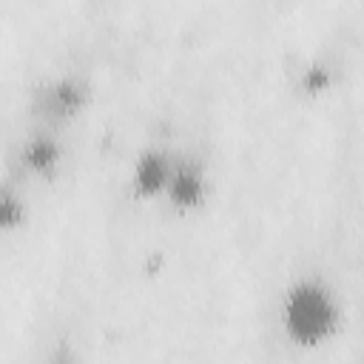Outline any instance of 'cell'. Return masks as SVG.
<instances>
[{
    "mask_svg": "<svg viewBox=\"0 0 364 364\" xmlns=\"http://www.w3.org/2000/svg\"><path fill=\"white\" fill-rule=\"evenodd\" d=\"M279 321L290 344L316 350L341 330V301L327 279L307 273L287 284Z\"/></svg>",
    "mask_w": 364,
    "mask_h": 364,
    "instance_id": "1",
    "label": "cell"
},
{
    "mask_svg": "<svg viewBox=\"0 0 364 364\" xmlns=\"http://www.w3.org/2000/svg\"><path fill=\"white\" fill-rule=\"evenodd\" d=\"M85 102H88V85L74 74L54 77L34 94V111L48 122L71 119L77 111L85 108Z\"/></svg>",
    "mask_w": 364,
    "mask_h": 364,
    "instance_id": "2",
    "label": "cell"
},
{
    "mask_svg": "<svg viewBox=\"0 0 364 364\" xmlns=\"http://www.w3.org/2000/svg\"><path fill=\"white\" fill-rule=\"evenodd\" d=\"M179 154H171L162 145H148L136 154L134 159V171H131V191L139 199H154V196H165L171 173L176 168Z\"/></svg>",
    "mask_w": 364,
    "mask_h": 364,
    "instance_id": "3",
    "label": "cell"
},
{
    "mask_svg": "<svg viewBox=\"0 0 364 364\" xmlns=\"http://www.w3.org/2000/svg\"><path fill=\"white\" fill-rule=\"evenodd\" d=\"M208 196V179H205V168L202 162L191 159V156H179L176 168L171 173L165 199L176 208V210H196Z\"/></svg>",
    "mask_w": 364,
    "mask_h": 364,
    "instance_id": "4",
    "label": "cell"
},
{
    "mask_svg": "<svg viewBox=\"0 0 364 364\" xmlns=\"http://www.w3.org/2000/svg\"><path fill=\"white\" fill-rule=\"evenodd\" d=\"M60 162H63V148H60V142H57L51 134H46V131L34 134V136L23 145V165H26V171H31V173H37V176H51V173L60 168Z\"/></svg>",
    "mask_w": 364,
    "mask_h": 364,
    "instance_id": "5",
    "label": "cell"
},
{
    "mask_svg": "<svg viewBox=\"0 0 364 364\" xmlns=\"http://www.w3.org/2000/svg\"><path fill=\"white\" fill-rule=\"evenodd\" d=\"M0 222H3L6 230H11L17 222H23V199L14 196L9 188L0 196Z\"/></svg>",
    "mask_w": 364,
    "mask_h": 364,
    "instance_id": "6",
    "label": "cell"
}]
</instances>
